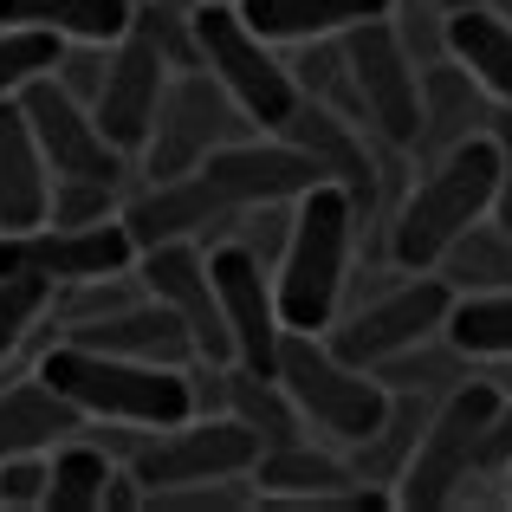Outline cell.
Masks as SVG:
<instances>
[{
	"label": "cell",
	"mask_w": 512,
	"mask_h": 512,
	"mask_svg": "<svg viewBox=\"0 0 512 512\" xmlns=\"http://www.w3.org/2000/svg\"><path fill=\"white\" fill-rule=\"evenodd\" d=\"M493 188H500V137L493 130L441 150L422 169V182L402 195V208L383 221L389 266L396 273H428L454 234H467L480 214H493Z\"/></svg>",
	"instance_id": "cell-1"
},
{
	"label": "cell",
	"mask_w": 512,
	"mask_h": 512,
	"mask_svg": "<svg viewBox=\"0 0 512 512\" xmlns=\"http://www.w3.org/2000/svg\"><path fill=\"white\" fill-rule=\"evenodd\" d=\"M363 214L338 182H312L292 201V234L273 260V292L286 331H331L350 292V253H357Z\"/></svg>",
	"instance_id": "cell-2"
},
{
	"label": "cell",
	"mask_w": 512,
	"mask_h": 512,
	"mask_svg": "<svg viewBox=\"0 0 512 512\" xmlns=\"http://www.w3.org/2000/svg\"><path fill=\"white\" fill-rule=\"evenodd\" d=\"M33 370L59 389L65 402L85 409V422H124V428H169L195 415V383L188 363H137L111 350H85L72 338H52L33 357Z\"/></svg>",
	"instance_id": "cell-3"
},
{
	"label": "cell",
	"mask_w": 512,
	"mask_h": 512,
	"mask_svg": "<svg viewBox=\"0 0 512 512\" xmlns=\"http://www.w3.org/2000/svg\"><path fill=\"white\" fill-rule=\"evenodd\" d=\"M273 376L286 383L292 409L305 415V428H312L318 441H331V448H363V441L376 435V422H383L389 409V389L376 383L370 370H357V363H344L338 350L325 344V331H279V357H273Z\"/></svg>",
	"instance_id": "cell-4"
},
{
	"label": "cell",
	"mask_w": 512,
	"mask_h": 512,
	"mask_svg": "<svg viewBox=\"0 0 512 512\" xmlns=\"http://www.w3.org/2000/svg\"><path fill=\"white\" fill-rule=\"evenodd\" d=\"M493 409H500V383L493 376H467V383H454L448 396L428 409V428L422 441H415V454L402 461L396 474V506L409 512H441L454 506L467 493V480H480V441H487V422Z\"/></svg>",
	"instance_id": "cell-5"
},
{
	"label": "cell",
	"mask_w": 512,
	"mask_h": 512,
	"mask_svg": "<svg viewBox=\"0 0 512 512\" xmlns=\"http://www.w3.org/2000/svg\"><path fill=\"white\" fill-rule=\"evenodd\" d=\"M188 26H195V52L221 91L247 111L253 130H279L299 104V78L292 65L273 52V39H260L247 20H240L234 0H188Z\"/></svg>",
	"instance_id": "cell-6"
},
{
	"label": "cell",
	"mask_w": 512,
	"mask_h": 512,
	"mask_svg": "<svg viewBox=\"0 0 512 512\" xmlns=\"http://www.w3.org/2000/svg\"><path fill=\"white\" fill-rule=\"evenodd\" d=\"M253 461H260V435L247 422H234L227 409L188 415V422L169 428H130L124 441V467L143 480V500L163 487H188V480L253 474Z\"/></svg>",
	"instance_id": "cell-7"
},
{
	"label": "cell",
	"mask_w": 512,
	"mask_h": 512,
	"mask_svg": "<svg viewBox=\"0 0 512 512\" xmlns=\"http://www.w3.org/2000/svg\"><path fill=\"white\" fill-rule=\"evenodd\" d=\"M247 111L221 91V78L208 65H188V72L169 78L163 104H156V124H150V143L137 150V169L143 175H188L201 169V156L221 150V143L247 137Z\"/></svg>",
	"instance_id": "cell-8"
},
{
	"label": "cell",
	"mask_w": 512,
	"mask_h": 512,
	"mask_svg": "<svg viewBox=\"0 0 512 512\" xmlns=\"http://www.w3.org/2000/svg\"><path fill=\"white\" fill-rule=\"evenodd\" d=\"M448 305H454V292H448L441 273H402L396 286L370 292L363 305H350V312L331 318L325 344L338 350L344 363H357V370H376L383 357L435 338V331L448 325Z\"/></svg>",
	"instance_id": "cell-9"
},
{
	"label": "cell",
	"mask_w": 512,
	"mask_h": 512,
	"mask_svg": "<svg viewBox=\"0 0 512 512\" xmlns=\"http://www.w3.org/2000/svg\"><path fill=\"white\" fill-rule=\"evenodd\" d=\"M137 266V240L130 227L117 221H85V227H65V221H39L20 227V234H0V273H26V279H46L52 292L78 286V279H111Z\"/></svg>",
	"instance_id": "cell-10"
},
{
	"label": "cell",
	"mask_w": 512,
	"mask_h": 512,
	"mask_svg": "<svg viewBox=\"0 0 512 512\" xmlns=\"http://www.w3.org/2000/svg\"><path fill=\"white\" fill-rule=\"evenodd\" d=\"M344 59H350V85H357L363 124L376 130V143L409 150L415 124H422V65H415L409 46L396 39L389 13H383V20L350 26V33H344Z\"/></svg>",
	"instance_id": "cell-11"
},
{
	"label": "cell",
	"mask_w": 512,
	"mask_h": 512,
	"mask_svg": "<svg viewBox=\"0 0 512 512\" xmlns=\"http://www.w3.org/2000/svg\"><path fill=\"white\" fill-rule=\"evenodd\" d=\"M20 111H26V124H33V137H39V156H46L52 182H117L124 188L130 156L98 130L91 104H78L52 72L20 91Z\"/></svg>",
	"instance_id": "cell-12"
},
{
	"label": "cell",
	"mask_w": 512,
	"mask_h": 512,
	"mask_svg": "<svg viewBox=\"0 0 512 512\" xmlns=\"http://www.w3.org/2000/svg\"><path fill=\"white\" fill-rule=\"evenodd\" d=\"M201 175L234 214L260 208V201H299L312 182H331L318 169V156L299 150L286 130H247V137L221 143V150L201 156Z\"/></svg>",
	"instance_id": "cell-13"
},
{
	"label": "cell",
	"mask_w": 512,
	"mask_h": 512,
	"mask_svg": "<svg viewBox=\"0 0 512 512\" xmlns=\"http://www.w3.org/2000/svg\"><path fill=\"white\" fill-rule=\"evenodd\" d=\"M169 78H175L169 52L156 46V33H150L143 20H130V33L111 39L104 85H98V98H91V117H98V130L130 156V163H137V150L150 143V124H156V104H163Z\"/></svg>",
	"instance_id": "cell-14"
},
{
	"label": "cell",
	"mask_w": 512,
	"mask_h": 512,
	"mask_svg": "<svg viewBox=\"0 0 512 512\" xmlns=\"http://www.w3.org/2000/svg\"><path fill=\"white\" fill-rule=\"evenodd\" d=\"M253 487H260V506H312V512H331V506H350V512L357 506H396L389 487L357 480V467H350L344 448H331V441L312 448V435L286 441V448H260Z\"/></svg>",
	"instance_id": "cell-15"
},
{
	"label": "cell",
	"mask_w": 512,
	"mask_h": 512,
	"mask_svg": "<svg viewBox=\"0 0 512 512\" xmlns=\"http://www.w3.org/2000/svg\"><path fill=\"white\" fill-rule=\"evenodd\" d=\"M208 279H214L221 325H227V338H234V363L273 376L286 318H279V292H273L266 260L253 247H240V240H214V247H208Z\"/></svg>",
	"instance_id": "cell-16"
},
{
	"label": "cell",
	"mask_w": 512,
	"mask_h": 512,
	"mask_svg": "<svg viewBox=\"0 0 512 512\" xmlns=\"http://www.w3.org/2000/svg\"><path fill=\"white\" fill-rule=\"evenodd\" d=\"M137 279L150 299H163L175 318L188 325L201 363H234V338L221 325V305H214V279H208V253L195 240H163V247L137 253Z\"/></svg>",
	"instance_id": "cell-17"
},
{
	"label": "cell",
	"mask_w": 512,
	"mask_h": 512,
	"mask_svg": "<svg viewBox=\"0 0 512 512\" xmlns=\"http://www.w3.org/2000/svg\"><path fill=\"white\" fill-rule=\"evenodd\" d=\"M117 221L130 227V240L143 247H163V240H201V234H227L234 227V208L208 188V175H143L137 188L124 195Z\"/></svg>",
	"instance_id": "cell-18"
},
{
	"label": "cell",
	"mask_w": 512,
	"mask_h": 512,
	"mask_svg": "<svg viewBox=\"0 0 512 512\" xmlns=\"http://www.w3.org/2000/svg\"><path fill=\"white\" fill-rule=\"evenodd\" d=\"M59 338L85 344V350H111V357H137V363H195V338H188V325L169 312L163 299H130L117 305V312L104 318H85V325H65Z\"/></svg>",
	"instance_id": "cell-19"
},
{
	"label": "cell",
	"mask_w": 512,
	"mask_h": 512,
	"mask_svg": "<svg viewBox=\"0 0 512 512\" xmlns=\"http://www.w3.org/2000/svg\"><path fill=\"white\" fill-rule=\"evenodd\" d=\"M493 111H500V104L474 85V72H467L461 59H448V52H441L435 65H422V124H415V143H409V150L435 163L441 150H454V143L493 130Z\"/></svg>",
	"instance_id": "cell-20"
},
{
	"label": "cell",
	"mask_w": 512,
	"mask_h": 512,
	"mask_svg": "<svg viewBox=\"0 0 512 512\" xmlns=\"http://www.w3.org/2000/svg\"><path fill=\"white\" fill-rule=\"evenodd\" d=\"M46 195H52V169L39 156V137L26 124L20 98H0V234L46 221Z\"/></svg>",
	"instance_id": "cell-21"
},
{
	"label": "cell",
	"mask_w": 512,
	"mask_h": 512,
	"mask_svg": "<svg viewBox=\"0 0 512 512\" xmlns=\"http://www.w3.org/2000/svg\"><path fill=\"white\" fill-rule=\"evenodd\" d=\"M78 428H91L85 409L65 402L39 370L20 376V383H0V461L7 454H46L65 435H78Z\"/></svg>",
	"instance_id": "cell-22"
},
{
	"label": "cell",
	"mask_w": 512,
	"mask_h": 512,
	"mask_svg": "<svg viewBox=\"0 0 512 512\" xmlns=\"http://www.w3.org/2000/svg\"><path fill=\"white\" fill-rule=\"evenodd\" d=\"M448 59H461L474 85L500 111H512V20L500 7H487V0L448 7Z\"/></svg>",
	"instance_id": "cell-23"
},
{
	"label": "cell",
	"mask_w": 512,
	"mask_h": 512,
	"mask_svg": "<svg viewBox=\"0 0 512 512\" xmlns=\"http://www.w3.org/2000/svg\"><path fill=\"white\" fill-rule=\"evenodd\" d=\"M240 20L273 46H299V39H331L363 20H383L389 0H234Z\"/></svg>",
	"instance_id": "cell-24"
},
{
	"label": "cell",
	"mask_w": 512,
	"mask_h": 512,
	"mask_svg": "<svg viewBox=\"0 0 512 512\" xmlns=\"http://www.w3.org/2000/svg\"><path fill=\"white\" fill-rule=\"evenodd\" d=\"M221 409L234 422H247L260 435V448H286V441H305V415L292 409L286 383L266 370H247V363H227L221 370Z\"/></svg>",
	"instance_id": "cell-25"
},
{
	"label": "cell",
	"mask_w": 512,
	"mask_h": 512,
	"mask_svg": "<svg viewBox=\"0 0 512 512\" xmlns=\"http://www.w3.org/2000/svg\"><path fill=\"white\" fill-rule=\"evenodd\" d=\"M137 0H0V26H39L59 39H124Z\"/></svg>",
	"instance_id": "cell-26"
},
{
	"label": "cell",
	"mask_w": 512,
	"mask_h": 512,
	"mask_svg": "<svg viewBox=\"0 0 512 512\" xmlns=\"http://www.w3.org/2000/svg\"><path fill=\"white\" fill-rule=\"evenodd\" d=\"M111 474L117 461L104 454V441H91V428L65 435L59 448H46V512H98Z\"/></svg>",
	"instance_id": "cell-27"
},
{
	"label": "cell",
	"mask_w": 512,
	"mask_h": 512,
	"mask_svg": "<svg viewBox=\"0 0 512 512\" xmlns=\"http://www.w3.org/2000/svg\"><path fill=\"white\" fill-rule=\"evenodd\" d=\"M428 273L448 279V292H512V234L493 214H480L467 234L448 240V253Z\"/></svg>",
	"instance_id": "cell-28"
},
{
	"label": "cell",
	"mask_w": 512,
	"mask_h": 512,
	"mask_svg": "<svg viewBox=\"0 0 512 512\" xmlns=\"http://www.w3.org/2000/svg\"><path fill=\"white\" fill-rule=\"evenodd\" d=\"M428 409H435L428 396L389 389V409H383V422H376V435L363 441V448H350V467H357V480H370V487H396L402 461L415 454V441H422V428H428Z\"/></svg>",
	"instance_id": "cell-29"
},
{
	"label": "cell",
	"mask_w": 512,
	"mask_h": 512,
	"mask_svg": "<svg viewBox=\"0 0 512 512\" xmlns=\"http://www.w3.org/2000/svg\"><path fill=\"white\" fill-rule=\"evenodd\" d=\"M370 376H376L383 389H409V396L441 402L454 383H467V376H474V357H467V350H454V344L435 331V338H422V344L396 350V357H383Z\"/></svg>",
	"instance_id": "cell-30"
},
{
	"label": "cell",
	"mask_w": 512,
	"mask_h": 512,
	"mask_svg": "<svg viewBox=\"0 0 512 512\" xmlns=\"http://www.w3.org/2000/svg\"><path fill=\"white\" fill-rule=\"evenodd\" d=\"M441 338L454 350H467L474 363L512 357V292H454Z\"/></svg>",
	"instance_id": "cell-31"
},
{
	"label": "cell",
	"mask_w": 512,
	"mask_h": 512,
	"mask_svg": "<svg viewBox=\"0 0 512 512\" xmlns=\"http://www.w3.org/2000/svg\"><path fill=\"white\" fill-rule=\"evenodd\" d=\"M52 286L26 273H0V370L20 357L26 344H39L52 331Z\"/></svg>",
	"instance_id": "cell-32"
},
{
	"label": "cell",
	"mask_w": 512,
	"mask_h": 512,
	"mask_svg": "<svg viewBox=\"0 0 512 512\" xmlns=\"http://www.w3.org/2000/svg\"><path fill=\"white\" fill-rule=\"evenodd\" d=\"M59 33H39V26H0V98H20L33 78H46L59 65Z\"/></svg>",
	"instance_id": "cell-33"
},
{
	"label": "cell",
	"mask_w": 512,
	"mask_h": 512,
	"mask_svg": "<svg viewBox=\"0 0 512 512\" xmlns=\"http://www.w3.org/2000/svg\"><path fill=\"white\" fill-rule=\"evenodd\" d=\"M156 512H247L260 506V487L253 474H227V480H188V487H163L150 493Z\"/></svg>",
	"instance_id": "cell-34"
},
{
	"label": "cell",
	"mask_w": 512,
	"mask_h": 512,
	"mask_svg": "<svg viewBox=\"0 0 512 512\" xmlns=\"http://www.w3.org/2000/svg\"><path fill=\"white\" fill-rule=\"evenodd\" d=\"M117 208H124L117 182H52V195H46V221H65V227L111 221Z\"/></svg>",
	"instance_id": "cell-35"
},
{
	"label": "cell",
	"mask_w": 512,
	"mask_h": 512,
	"mask_svg": "<svg viewBox=\"0 0 512 512\" xmlns=\"http://www.w3.org/2000/svg\"><path fill=\"white\" fill-rule=\"evenodd\" d=\"M104 59H111V46H104V39H65L52 78H59L78 104H91V98H98V85H104Z\"/></svg>",
	"instance_id": "cell-36"
},
{
	"label": "cell",
	"mask_w": 512,
	"mask_h": 512,
	"mask_svg": "<svg viewBox=\"0 0 512 512\" xmlns=\"http://www.w3.org/2000/svg\"><path fill=\"white\" fill-rule=\"evenodd\" d=\"M0 506H46V454H7L0 461Z\"/></svg>",
	"instance_id": "cell-37"
},
{
	"label": "cell",
	"mask_w": 512,
	"mask_h": 512,
	"mask_svg": "<svg viewBox=\"0 0 512 512\" xmlns=\"http://www.w3.org/2000/svg\"><path fill=\"white\" fill-rule=\"evenodd\" d=\"M493 137H500V188H493V221L512 234V111H493Z\"/></svg>",
	"instance_id": "cell-38"
},
{
	"label": "cell",
	"mask_w": 512,
	"mask_h": 512,
	"mask_svg": "<svg viewBox=\"0 0 512 512\" xmlns=\"http://www.w3.org/2000/svg\"><path fill=\"white\" fill-rule=\"evenodd\" d=\"M500 500H506V506H512V461H506V467H500Z\"/></svg>",
	"instance_id": "cell-39"
},
{
	"label": "cell",
	"mask_w": 512,
	"mask_h": 512,
	"mask_svg": "<svg viewBox=\"0 0 512 512\" xmlns=\"http://www.w3.org/2000/svg\"><path fill=\"white\" fill-rule=\"evenodd\" d=\"M441 7H467V0H441Z\"/></svg>",
	"instance_id": "cell-40"
}]
</instances>
